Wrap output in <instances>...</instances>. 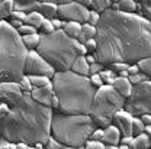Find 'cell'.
<instances>
[{"label":"cell","instance_id":"obj_1","mask_svg":"<svg viewBox=\"0 0 151 149\" xmlns=\"http://www.w3.org/2000/svg\"><path fill=\"white\" fill-rule=\"evenodd\" d=\"M97 61L105 67L113 62L137 64L151 56V22L137 13H102L97 25Z\"/></svg>","mask_w":151,"mask_h":149},{"label":"cell","instance_id":"obj_2","mask_svg":"<svg viewBox=\"0 0 151 149\" xmlns=\"http://www.w3.org/2000/svg\"><path fill=\"white\" fill-rule=\"evenodd\" d=\"M54 109L34 100L31 91H25L10 113L0 119V136L10 142H26L32 148L38 142L47 143L52 135Z\"/></svg>","mask_w":151,"mask_h":149},{"label":"cell","instance_id":"obj_3","mask_svg":"<svg viewBox=\"0 0 151 149\" xmlns=\"http://www.w3.org/2000/svg\"><path fill=\"white\" fill-rule=\"evenodd\" d=\"M55 96L60 100V110L65 114H90L96 90L90 77L74 71H57L52 77Z\"/></svg>","mask_w":151,"mask_h":149},{"label":"cell","instance_id":"obj_4","mask_svg":"<svg viewBox=\"0 0 151 149\" xmlns=\"http://www.w3.org/2000/svg\"><path fill=\"white\" fill-rule=\"evenodd\" d=\"M29 49L23 43L22 35L9 20L0 22V80L19 81L25 75V65Z\"/></svg>","mask_w":151,"mask_h":149},{"label":"cell","instance_id":"obj_5","mask_svg":"<svg viewBox=\"0 0 151 149\" xmlns=\"http://www.w3.org/2000/svg\"><path fill=\"white\" fill-rule=\"evenodd\" d=\"M97 128L90 114H65L54 113L51 132L52 136L68 149L84 148L93 130Z\"/></svg>","mask_w":151,"mask_h":149},{"label":"cell","instance_id":"obj_6","mask_svg":"<svg viewBox=\"0 0 151 149\" xmlns=\"http://www.w3.org/2000/svg\"><path fill=\"white\" fill-rule=\"evenodd\" d=\"M80 41L65 34L64 29H57L50 35H41V43L37 51L57 71H68L78 52Z\"/></svg>","mask_w":151,"mask_h":149},{"label":"cell","instance_id":"obj_7","mask_svg":"<svg viewBox=\"0 0 151 149\" xmlns=\"http://www.w3.org/2000/svg\"><path fill=\"white\" fill-rule=\"evenodd\" d=\"M127 97H124L113 86H102L96 90L90 116L94 120V123L99 128H108L112 125V119L115 113L125 109Z\"/></svg>","mask_w":151,"mask_h":149},{"label":"cell","instance_id":"obj_8","mask_svg":"<svg viewBox=\"0 0 151 149\" xmlns=\"http://www.w3.org/2000/svg\"><path fill=\"white\" fill-rule=\"evenodd\" d=\"M125 110L138 117L145 113L151 114V80L134 84L132 93L125 101Z\"/></svg>","mask_w":151,"mask_h":149},{"label":"cell","instance_id":"obj_9","mask_svg":"<svg viewBox=\"0 0 151 149\" xmlns=\"http://www.w3.org/2000/svg\"><path fill=\"white\" fill-rule=\"evenodd\" d=\"M57 70L38 52L37 49H31L28 54L26 65H25V74L26 75H47L52 78L55 75Z\"/></svg>","mask_w":151,"mask_h":149},{"label":"cell","instance_id":"obj_10","mask_svg":"<svg viewBox=\"0 0 151 149\" xmlns=\"http://www.w3.org/2000/svg\"><path fill=\"white\" fill-rule=\"evenodd\" d=\"M58 18L63 20H74L80 23H89L90 20V9L81 6L76 0L70 3L58 4Z\"/></svg>","mask_w":151,"mask_h":149},{"label":"cell","instance_id":"obj_11","mask_svg":"<svg viewBox=\"0 0 151 149\" xmlns=\"http://www.w3.org/2000/svg\"><path fill=\"white\" fill-rule=\"evenodd\" d=\"M23 90L18 81H1L0 83V100L3 103H7L10 107H13L19 100L23 97Z\"/></svg>","mask_w":151,"mask_h":149},{"label":"cell","instance_id":"obj_12","mask_svg":"<svg viewBox=\"0 0 151 149\" xmlns=\"http://www.w3.org/2000/svg\"><path fill=\"white\" fill-rule=\"evenodd\" d=\"M134 117H135V116H132L128 110L122 109V110L115 113V116H113V119H112V125H115V126L121 130L122 136H134V135H132Z\"/></svg>","mask_w":151,"mask_h":149},{"label":"cell","instance_id":"obj_13","mask_svg":"<svg viewBox=\"0 0 151 149\" xmlns=\"http://www.w3.org/2000/svg\"><path fill=\"white\" fill-rule=\"evenodd\" d=\"M31 94H32L34 100H37L38 103H41V104H45V106H50V107H51V100H52V97L55 96L52 81H51V83H48V84H47V86H44V87H35V88L31 91Z\"/></svg>","mask_w":151,"mask_h":149},{"label":"cell","instance_id":"obj_14","mask_svg":"<svg viewBox=\"0 0 151 149\" xmlns=\"http://www.w3.org/2000/svg\"><path fill=\"white\" fill-rule=\"evenodd\" d=\"M121 138H122L121 130H119L115 125H109V126L105 128V130H103L102 142H103L106 146H108V145H119V143H121Z\"/></svg>","mask_w":151,"mask_h":149},{"label":"cell","instance_id":"obj_15","mask_svg":"<svg viewBox=\"0 0 151 149\" xmlns=\"http://www.w3.org/2000/svg\"><path fill=\"white\" fill-rule=\"evenodd\" d=\"M71 71H74L76 74L86 75V77L90 75V64L87 62L86 55H80L76 58V61L71 65Z\"/></svg>","mask_w":151,"mask_h":149},{"label":"cell","instance_id":"obj_16","mask_svg":"<svg viewBox=\"0 0 151 149\" xmlns=\"http://www.w3.org/2000/svg\"><path fill=\"white\" fill-rule=\"evenodd\" d=\"M113 87L122 94L124 97H128V96L132 93V87H134V84L129 81V78H125V77H119V75H118V77L115 78V84H113Z\"/></svg>","mask_w":151,"mask_h":149},{"label":"cell","instance_id":"obj_17","mask_svg":"<svg viewBox=\"0 0 151 149\" xmlns=\"http://www.w3.org/2000/svg\"><path fill=\"white\" fill-rule=\"evenodd\" d=\"M96 34H97V26H93L90 23H83V28H81V34L78 36V41L81 43H86L87 41L96 38Z\"/></svg>","mask_w":151,"mask_h":149},{"label":"cell","instance_id":"obj_18","mask_svg":"<svg viewBox=\"0 0 151 149\" xmlns=\"http://www.w3.org/2000/svg\"><path fill=\"white\" fill-rule=\"evenodd\" d=\"M81 28H83V23L80 22H74V20H68L64 26V31L67 35H70L71 38H76L78 39L80 34H81Z\"/></svg>","mask_w":151,"mask_h":149},{"label":"cell","instance_id":"obj_19","mask_svg":"<svg viewBox=\"0 0 151 149\" xmlns=\"http://www.w3.org/2000/svg\"><path fill=\"white\" fill-rule=\"evenodd\" d=\"M22 39H23V43L26 45V48L29 51L37 49L41 43V34L37 32V34H32V35H22Z\"/></svg>","mask_w":151,"mask_h":149},{"label":"cell","instance_id":"obj_20","mask_svg":"<svg viewBox=\"0 0 151 149\" xmlns=\"http://www.w3.org/2000/svg\"><path fill=\"white\" fill-rule=\"evenodd\" d=\"M45 19L47 18H45L41 12H31V13H28L25 23H26V25H32V26H35L38 31H39V28H41V25H42V22H44Z\"/></svg>","mask_w":151,"mask_h":149},{"label":"cell","instance_id":"obj_21","mask_svg":"<svg viewBox=\"0 0 151 149\" xmlns=\"http://www.w3.org/2000/svg\"><path fill=\"white\" fill-rule=\"evenodd\" d=\"M151 148V139L144 132L138 136H134V149H148Z\"/></svg>","mask_w":151,"mask_h":149},{"label":"cell","instance_id":"obj_22","mask_svg":"<svg viewBox=\"0 0 151 149\" xmlns=\"http://www.w3.org/2000/svg\"><path fill=\"white\" fill-rule=\"evenodd\" d=\"M13 10H15V0H4L0 3V18L1 19L10 18Z\"/></svg>","mask_w":151,"mask_h":149},{"label":"cell","instance_id":"obj_23","mask_svg":"<svg viewBox=\"0 0 151 149\" xmlns=\"http://www.w3.org/2000/svg\"><path fill=\"white\" fill-rule=\"evenodd\" d=\"M119 3V10L125 13H135L138 9V1L135 0H121Z\"/></svg>","mask_w":151,"mask_h":149},{"label":"cell","instance_id":"obj_24","mask_svg":"<svg viewBox=\"0 0 151 149\" xmlns=\"http://www.w3.org/2000/svg\"><path fill=\"white\" fill-rule=\"evenodd\" d=\"M112 3V0H92V9L99 13H103L108 9H111Z\"/></svg>","mask_w":151,"mask_h":149},{"label":"cell","instance_id":"obj_25","mask_svg":"<svg viewBox=\"0 0 151 149\" xmlns=\"http://www.w3.org/2000/svg\"><path fill=\"white\" fill-rule=\"evenodd\" d=\"M28 77H29L34 87H44V86H47L48 83L52 81V78H50L47 75H28Z\"/></svg>","mask_w":151,"mask_h":149},{"label":"cell","instance_id":"obj_26","mask_svg":"<svg viewBox=\"0 0 151 149\" xmlns=\"http://www.w3.org/2000/svg\"><path fill=\"white\" fill-rule=\"evenodd\" d=\"M144 132H145V123L141 120V117L135 116L134 117V123H132V135L138 136V135H141Z\"/></svg>","mask_w":151,"mask_h":149},{"label":"cell","instance_id":"obj_27","mask_svg":"<svg viewBox=\"0 0 151 149\" xmlns=\"http://www.w3.org/2000/svg\"><path fill=\"white\" fill-rule=\"evenodd\" d=\"M137 64H138V67H139L141 73H145V74L151 78V56L142 58V59H141V61H138Z\"/></svg>","mask_w":151,"mask_h":149},{"label":"cell","instance_id":"obj_28","mask_svg":"<svg viewBox=\"0 0 151 149\" xmlns=\"http://www.w3.org/2000/svg\"><path fill=\"white\" fill-rule=\"evenodd\" d=\"M54 31H55V28H54L51 19H45V20L42 22L41 28H39V34H41V35H50V34H52Z\"/></svg>","mask_w":151,"mask_h":149},{"label":"cell","instance_id":"obj_29","mask_svg":"<svg viewBox=\"0 0 151 149\" xmlns=\"http://www.w3.org/2000/svg\"><path fill=\"white\" fill-rule=\"evenodd\" d=\"M45 149H68V148L64 143H61L60 140H57L55 138L51 135L50 139H48V142L45 143Z\"/></svg>","mask_w":151,"mask_h":149},{"label":"cell","instance_id":"obj_30","mask_svg":"<svg viewBox=\"0 0 151 149\" xmlns=\"http://www.w3.org/2000/svg\"><path fill=\"white\" fill-rule=\"evenodd\" d=\"M139 4L142 9V16L151 22V0H141Z\"/></svg>","mask_w":151,"mask_h":149},{"label":"cell","instance_id":"obj_31","mask_svg":"<svg viewBox=\"0 0 151 149\" xmlns=\"http://www.w3.org/2000/svg\"><path fill=\"white\" fill-rule=\"evenodd\" d=\"M19 84H20V87H22V90L23 91H32L35 87L32 86V83H31V80H29V77L25 74L23 77H20V80L18 81Z\"/></svg>","mask_w":151,"mask_h":149},{"label":"cell","instance_id":"obj_32","mask_svg":"<svg viewBox=\"0 0 151 149\" xmlns=\"http://www.w3.org/2000/svg\"><path fill=\"white\" fill-rule=\"evenodd\" d=\"M84 148L87 149H106V145L102 142V140H93V139H89L84 145Z\"/></svg>","mask_w":151,"mask_h":149},{"label":"cell","instance_id":"obj_33","mask_svg":"<svg viewBox=\"0 0 151 149\" xmlns=\"http://www.w3.org/2000/svg\"><path fill=\"white\" fill-rule=\"evenodd\" d=\"M18 32L20 34V35H32V34H37L38 29L35 28V26H32V25H22L20 28L18 29Z\"/></svg>","mask_w":151,"mask_h":149},{"label":"cell","instance_id":"obj_34","mask_svg":"<svg viewBox=\"0 0 151 149\" xmlns=\"http://www.w3.org/2000/svg\"><path fill=\"white\" fill-rule=\"evenodd\" d=\"M129 65H131V64H128V62H113V64H111L109 67L112 68L116 74H119L121 71H125V70H128V68H129Z\"/></svg>","mask_w":151,"mask_h":149},{"label":"cell","instance_id":"obj_35","mask_svg":"<svg viewBox=\"0 0 151 149\" xmlns=\"http://www.w3.org/2000/svg\"><path fill=\"white\" fill-rule=\"evenodd\" d=\"M90 81H92V84H93L94 88H100L102 86H105V83H103V78H102V75H100V74L90 75Z\"/></svg>","mask_w":151,"mask_h":149},{"label":"cell","instance_id":"obj_36","mask_svg":"<svg viewBox=\"0 0 151 149\" xmlns=\"http://www.w3.org/2000/svg\"><path fill=\"white\" fill-rule=\"evenodd\" d=\"M84 45L87 48V54H96V51H97V41H96V38L87 41Z\"/></svg>","mask_w":151,"mask_h":149},{"label":"cell","instance_id":"obj_37","mask_svg":"<svg viewBox=\"0 0 151 149\" xmlns=\"http://www.w3.org/2000/svg\"><path fill=\"white\" fill-rule=\"evenodd\" d=\"M100 16H102V13H99V12H96L93 9H90V20H89V23L93 25V26H97L99 22H100Z\"/></svg>","mask_w":151,"mask_h":149},{"label":"cell","instance_id":"obj_38","mask_svg":"<svg viewBox=\"0 0 151 149\" xmlns=\"http://www.w3.org/2000/svg\"><path fill=\"white\" fill-rule=\"evenodd\" d=\"M105 68V65L102 64V62H94V64H90V75H93V74H100V71ZM89 75V77H90Z\"/></svg>","mask_w":151,"mask_h":149},{"label":"cell","instance_id":"obj_39","mask_svg":"<svg viewBox=\"0 0 151 149\" xmlns=\"http://www.w3.org/2000/svg\"><path fill=\"white\" fill-rule=\"evenodd\" d=\"M121 143L125 145L128 149H134V136H122Z\"/></svg>","mask_w":151,"mask_h":149},{"label":"cell","instance_id":"obj_40","mask_svg":"<svg viewBox=\"0 0 151 149\" xmlns=\"http://www.w3.org/2000/svg\"><path fill=\"white\" fill-rule=\"evenodd\" d=\"M10 109H12V107H10L7 103H3V101H1V103H0V119L6 117V116L10 113Z\"/></svg>","mask_w":151,"mask_h":149},{"label":"cell","instance_id":"obj_41","mask_svg":"<svg viewBox=\"0 0 151 149\" xmlns=\"http://www.w3.org/2000/svg\"><path fill=\"white\" fill-rule=\"evenodd\" d=\"M103 128H96L93 130V133H92V136H90V139H93V140H102V138H103Z\"/></svg>","mask_w":151,"mask_h":149},{"label":"cell","instance_id":"obj_42","mask_svg":"<svg viewBox=\"0 0 151 149\" xmlns=\"http://www.w3.org/2000/svg\"><path fill=\"white\" fill-rule=\"evenodd\" d=\"M26 16H28V13H25L22 10H13L12 15H10L12 19H19V20H23V22L26 20Z\"/></svg>","mask_w":151,"mask_h":149},{"label":"cell","instance_id":"obj_43","mask_svg":"<svg viewBox=\"0 0 151 149\" xmlns=\"http://www.w3.org/2000/svg\"><path fill=\"white\" fill-rule=\"evenodd\" d=\"M51 20H52V25H54L55 31L57 29H64V26L67 23V20H63V19H60V18H54V19H51Z\"/></svg>","mask_w":151,"mask_h":149},{"label":"cell","instance_id":"obj_44","mask_svg":"<svg viewBox=\"0 0 151 149\" xmlns=\"http://www.w3.org/2000/svg\"><path fill=\"white\" fill-rule=\"evenodd\" d=\"M9 23H10L15 29H19L22 25H25V22H23V20H19V19H12V18H10V20H9Z\"/></svg>","mask_w":151,"mask_h":149},{"label":"cell","instance_id":"obj_45","mask_svg":"<svg viewBox=\"0 0 151 149\" xmlns=\"http://www.w3.org/2000/svg\"><path fill=\"white\" fill-rule=\"evenodd\" d=\"M141 70H139V67H138V64H131L129 65V68H128V73H129V75L132 74H138Z\"/></svg>","mask_w":151,"mask_h":149},{"label":"cell","instance_id":"obj_46","mask_svg":"<svg viewBox=\"0 0 151 149\" xmlns=\"http://www.w3.org/2000/svg\"><path fill=\"white\" fill-rule=\"evenodd\" d=\"M51 107L54 109V112H55V110H60V100H58L57 96H54L52 100H51Z\"/></svg>","mask_w":151,"mask_h":149},{"label":"cell","instance_id":"obj_47","mask_svg":"<svg viewBox=\"0 0 151 149\" xmlns=\"http://www.w3.org/2000/svg\"><path fill=\"white\" fill-rule=\"evenodd\" d=\"M86 59H87V62H89V64H94V62H97V56H96V54H87V55H86Z\"/></svg>","mask_w":151,"mask_h":149},{"label":"cell","instance_id":"obj_48","mask_svg":"<svg viewBox=\"0 0 151 149\" xmlns=\"http://www.w3.org/2000/svg\"><path fill=\"white\" fill-rule=\"evenodd\" d=\"M32 146L29 145V143H26V142H18L16 143V149H31Z\"/></svg>","mask_w":151,"mask_h":149},{"label":"cell","instance_id":"obj_49","mask_svg":"<svg viewBox=\"0 0 151 149\" xmlns=\"http://www.w3.org/2000/svg\"><path fill=\"white\" fill-rule=\"evenodd\" d=\"M78 52H80V55H87V48H86V45L84 43H78Z\"/></svg>","mask_w":151,"mask_h":149},{"label":"cell","instance_id":"obj_50","mask_svg":"<svg viewBox=\"0 0 151 149\" xmlns=\"http://www.w3.org/2000/svg\"><path fill=\"white\" fill-rule=\"evenodd\" d=\"M77 3H80L81 6H84V7H89V9H92V0H76Z\"/></svg>","mask_w":151,"mask_h":149},{"label":"cell","instance_id":"obj_51","mask_svg":"<svg viewBox=\"0 0 151 149\" xmlns=\"http://www.w3.org/2000/svg\"><path fill=\"white\" fill-rule=\"evenodd\" d=\"M39 1H51V3H55V4H64V3H70L73 0H39Z\"/></svg>","mask_w":151,"mask_h":149},{"label":"cell","instance_id":"obj_52","mask_svg":"<svg viewBox=\"0 0 151 149\" xmlns=\"http://www.w3.org/2000/svg\"><path fill=\"white\" fill-rule=\"evenodd\" d=\"M115 78H116V77H108V78H103V83H105L106 86H113V84H115Z\"/></svg>","mask_w":151,"mask_h":149},{"label":"cell","instance_id":"obj_53","mask_svg":"<svg viewBox=\"0 0 151 149\" xmlns=\"http://www.w3.org/2000/svg\"><path fill=\"white\" fill-rule=\"evenodd\" d=\"M111 9H112L113 12H121V10H119V3H112Z\"/></svg>","mask_w":151,"mask_h":149},{"label":"cell","instance_id":"obj_54","mask_svg":"<svg viewBox=\"0 0 151 149\" xmlns=\"http://www.w3.org/2000/svg\"><path fill=\"white\" fill-rule=\"evenodd\" d=\"M118 75H119V77H125V78H128V77H129V73H128V70H125V71H121Z\"/></svg>","mask_w":151,"mask_h":149},{"label":"cell","instance_id":"obj_55","mask_svg":"<svg viewBox=\"0 0 151 149\" xmlns=\"http://www.w3.org/2000/svg\"><path fill=\"white\" fill-rule=\"evenodd\" d=\"M145 133L148 135V138L151 139V125H145Z\"/></svg>","mask_w":151,"mask_h":149},{"label":"cell","instance_id":"obj_56","mask_svg":"<svg viewBox=\"0 0 151 149\" xmlns=\"http://www.w3.org/2000/svg\"><path fill=\"white\" fill-rule=\"evenodd\" d=\"M113 3H118V1H121V0H112Z\"/></svg>","mask_w":151,"mask_h":149},{"label":"cell","instance_id":"obj_57","mask_svg":"<svg viewBox=\"0 0 151 149\" xmlns=\"http://www.w3.org/2000/svg\"><path fill=\"white\" fill-rule=\"evenodd\" d=\"M135 1H138V3H139V1H141V0H135Z\"/></svg>","mask_w":151,"mask_h":149},{"label":"cell","instance_id":"obj_58","mask_svg":"<svg viewBox=\"0 0 151 149\" xmlns=\"http://www.w3.org/2000/svg\"><path fill=\"white\" fill-rule=\"evenodd\" d=\"M1 1H4V0H0V3H1Z\"/></svg>","mask_w":151,"mask_h":149}]
</instances>
